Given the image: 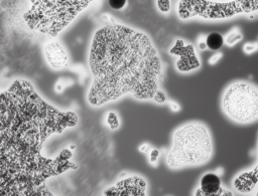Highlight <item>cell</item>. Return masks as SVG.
<instances>
[{"label": "cell", "instance_id": "cell-4", "mask_svg": "<svg viewBox=\"0 0 258 196\" xmlns=\"http://www.w3.org/2000/svg\"><path fill=\"white\" fill-rule=\"evenodd\" d=\"M211 155L212 143L208 129L203 124L189 123L174 133L167 164L170 168L205 164Z\"/></svg>", "mask_w": 258, "mask_h": 196}, {"label": "cell", "instance_id": "cell-12", "mask_svg": "<svg viewBox=\"0 0 258 196\" xmlns=\"http://www.w3.org/2000/svg\"><path fill=\"white\" fill-rule=\"evenodd\" d=\"M224 43L223 36L218 32H213L209 34L206 38V45L212 50H218Z\"/></svg>", "mask_w": 258, "mask_h": 196}, {"label": "cell", "instance_id": "cell-18", "mask_svg": "<svg viewBox=\"0 0 258 196\" xmlns=\"http://www.w3.org/2000/svg\"><path fill=\"white\" fill-rule=\"evenodd\" d=\"M219 57H221V54H217V55L213 56V59H210V60H209V62L213 64V63H215V61H216L217 59H219Z\"/></svg>", "mask_w": 258, "mask_h": 196}, {"label": "cell", "instance_id": "cell-16", "mask_svg": "<svg viewBox=\"0 0 258 196\" xmlns=\"http://www.w3.org/2000/svg\"><path fill=\"white\" fill-rule=\"evenodd\" d=\"M241 38H242V36H241L239 33L232 32V33H230L229 36L227 37V42H228L229 44H233V43H236L237 41H239Z\"/></svg>", "mask_w": 258, "mask_h": 196}, {"label": "cell", "instance_id": "cell-9", "mask_svg": "<svg viewBox=\"0 0 258 196\" xmlns=\"http://www.w3.org/2000/svg\"><path fill=\"white\" fill-rule=\"evenodd\" d=\"M257 183V168L253 172H246L237 177L234 181L235 188L241 193L250 192Z\"/></svg>", "mask_w": 258, "mask_h": 196}, {"label": "cell", "instance_id": "cell-8", "mask_svg": "<svg viewBox=\"0 0 258 196\" xmlns=\"http://www.w3.org/2000/svg\"><path fill=\"white\" fill-rule=\"evenodd\" d=\"M44 55L48 64L53 68H61L68 64V54L58 42H49L44 47Z\"/></svg>", "mask_w": 258, "mask_h": 196}, {"label": "cell", "instance_id": "cell-15", "mask_svg": "<svg viewBox=\"0 0 258 196\" xmlns=\"http://www.w3.org/2000/svg\"><path fill=\"white\" fill-rule=\"evenodd\" d=\"M127 0H109L110 6L115 10H120L126 5Z\"/></svg>", "mask_w": 258, "mask_h": 196}, {"label": "cell", "instance_id": "cell-7", "mask_svg": "<svg viewBox=\"0 0 258 196\" xmlns=\"http://www.w3.org/2000/svg\"><path fill=\"white\" fill-rule=\"evenodd\" d=\"M146 184L139 177L127 178L119 182L114 187L109 188L106 196H145Z\"/></svg>", "mask_w": 258, "mask_h": 196}, {"label": "cell", "instance_id": "cell-13", "mask_svg": "<svg viewBox=\"0 0 258 196\" xmlns=\"http://www.w3.org/2000/svg\"><path fill=\"white\" fill-rule=\"evenodd\" d=\"M107 124L109 125L111 130H116L119 127V120L115 113L111 112L107 116Z\"/></svg>", "mask_w": 258, "mask_h": 196}, {"label": "cell", "instance_id": "cell-14", "mask_svg": "<svg viewBox=\"0 0 258 196\" xmlns=\"http://www.w3.org/2000/svg\"><path fill=\"white\" fill-rule=\"evenodd\" d=\"M157 7L161 12H168L170 10V0H157Z\"/></svg>", "mask_w": 258, "mask_h": 196}, {"label": "cell", "instance_id": "cell-11", "mask_svg": "<svg viewBox=\"0 0 258 196\" xmlns=\"http://www.w3.org/2000/svg\"><path fill=\"white\" fill-rule=\"evenodd\" d=\"M183 46V44H182ZM184 54L180 55L179 60L176 62V66L180 71H188L197 68L200 65L199 60L197 59L196 53L191 45L184 46Z\"/></svg>", "mask_w": 258, "mask_h": 196}, {"label": "cell", "instance_id": "cell-2", "mask_svg": "<svg viewBox=\"0 0 258 196\" xmlns=\"http://www.w3.org/2000/svg\"><path fill=\"white\" fill-rule=\"evenodd\" d=\"M89 62L93 83L88 101L93 106L127 93L155 101L160 93L161 61L144 33L114 23L102 27L94 35Z\"/></svg>", "mask_w": 258, "mask_h": 196}, {"label": "cell", "instance_id": "cell-17", "mask_svg": "<svg viewBox=\"0 0 258 196\" xmlns=\"http://www.w3.org/2000/svg\"><path fill=\"white\" fill-rule=\"evenodd\" d=\"M158 154H159V152L157 150H155V149L151 151V153H150V161H151V163L156 161V159L158 157Z\"/></svg>", "mask_w": 258, "mask_h": 196}, {"label": "cell", "instance_id": "cell-5", "mask_svg": "<svg viewBox=\"0 0 258 196\" xmlns=\"http://www.w3.org/2000/svg\"><path fill=\"white\" fill-rule=\"evenodd\" d=\"M224 113L233 121L247 124L258 118L257 88L248 82H234L228 86L222 100Z\"/></svg>", "mask_w": 258, "mask_h": 196}, {"label": "cell", "instance_id": "cell-6", "mask_svg": "<svg viewBox=\"0 0 258 196\" xmlns=\"http://www.w3.org/2000/svg\"><path fill=\"white\" fill-rule=\"evenodd\" d=\"M258 0H235L230 2H213L208 0H180L178 13L181 18L201 16L204 18H225L241 12L257 9Z\"/></svg>", "mask_w": 258, "mask_h": 196}, {"label": "cell", "instance_id": "cell-3", "mask_svg": "<svg viewBox=\"0 0 258 196\" xmlns=\"http://www.w3.org/2000/svg\"><path fill=\"white\" fill-rule=\"evenodd\" d=\"M30 7L24 14L29 28L56 36L91 2L95 0H29Z\"/></svg>", "mask_w": 258, "mask_h": 196}, {"label": "cell", "instance_id": "cell-1", "mask_svg": "<svg viewBox=\"0 0 258 196\" xmlns=\"http://www.w3.org/2000/svg\"><path fill=\"white\" fill-rule=\"evenodd\" d=\"M74 112L45 103L26 80H15L0 92V184L12 196H42L44 181L77 166L66 149L55 159L41 155L45 140L77 125Z\"/></svg>", "mask_w": 258, "mask_h": 196}, {"label": "cell", "instance_id": "cell-10", "mask_svg": "<svg viewBox=\"0 0 258 196\" xmlns=\"http://www.w3.org/2000/svg\"><path fill=\"white\" fill-rule=\"evenodd\" d=\"M221 189V180L215 173L205 174L200 183L199 190L205 195H214Z\"/></svg>", "mask_w": 258, "mask_h": 196}]
</instances>
